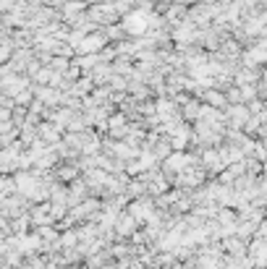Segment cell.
I'll return each mask as SVG.
<instances>
[{
  "instance_id": "6da1fadb",
  "label": "cell",
  "mask_w": 267,
  "mask_h": 269,
  "mask_svg": "<svg viewBox=\"0 0 267 269\" xmlns=\"http://www.w3.org/2000/svg\"><path fill=\"white\" fill-rule=\"evenodd\" d=\"M126 29H128L131 34H142V32L147 29V16H142V13L128 16V18H126Z\"/></svg>"
}]
</instances>
